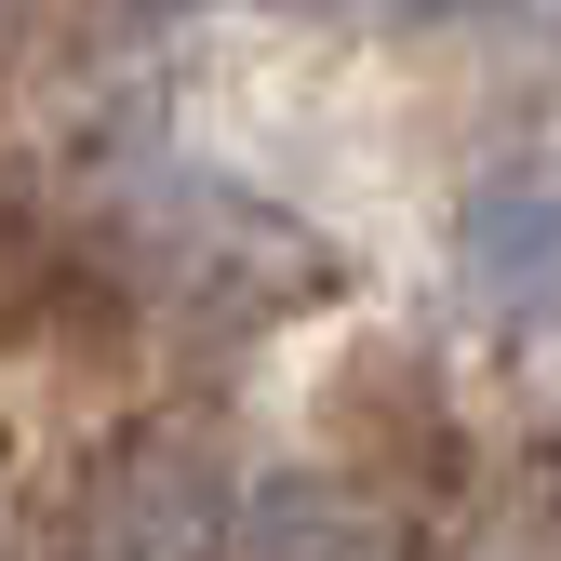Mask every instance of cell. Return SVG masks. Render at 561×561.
Segmentation results:
<instances>
[{"label":"cell","mask_w":561,"mask_h":561,"mask_svg":"<svg viewBox=\"0 0 561 561\" xmlns=\"http://www.w3.org/2000/svg\"><path fill=\"white\" fill-rule=\"evenodd\" d=\"M228 535V468L201 442H121L81 481V522H67V561H215Z\"/></svg>","instance_id":"6da1fadb"},{"label":"cell","mask_w":561,"mask_h":561,"mask_svg":"<svg viewBox=\"0 0 561 561\" xmlns=\"http://www.w3.org/2000/svg\"><path fill=\"white\" fill-rule=\"evenodd\" d=\"M455 295L508 334H561V161H508L455 201Z\"/></svg>","instance_id":"7a4b0ae2"},{"label":"cell","mask_w":561,"mask_h":561,"mask_svg":"<svg viewBox=\"0 0 561 561\" xmlns=\"http://www.w3.org/2000/svg\"><path fill=\"white\" fill-rule=\"evenodd\" d=\"M321 442L362 455L388 481H442L455 468V388L414 334H347L334 375H321Z\"/></svg>","instance_id":"3957f363"},{"label":"cell","mask_w":561,"mask_h":561,"mask_svg":"<svg viewBox=\"0 0 561 561\" xmlns=\"http://www.w3.org/2000/svg\"><path fill=\"white\" fill-rule=\"evenodd\" d=\"M241 561H414V535H401V508L375 495V481L295 468V481H267V495L241 508Z\"/></svg>","instance_id":"277c9868"},{"label":"cell","mask_w":561,"mask_h":561,"mask_svg":"<svg viewBox=\"0 0 561 561\" xmlns=\"http://www.w3.org/2000/svg\"><path fill=\"white\" fill-rule=\"evenodd\" d=\"M455 561H561V442H535V455H508L481 481Z\"/></svg>","instance_id":"5b68a950"},{"label":"cell","mask_w":561,"mask_h":561,"mask_svg":"<svg viewBox=\"0 0 561 561\" xmlns=\"http://www.w3.org/2000/svg\"><path fill=\"white\" fill-rule=\"evenodd\" d=\"M428 27H481V14H508V0H414Z\"/></svg>","instance_id":"8992f818"},{"label":"cell","mask_w":561,"mask_h":561,"mask_svg":"<svg viewBox=\"0 0 561 561\" xmlns=\"http://www.w3.org/2000/svg\"><path fill=\"white\" fill-rule=\"evenodd\" d=\"M134 14H201V0H134Z\"/></svg>","instance_id":"52a82bcc"},{"label":"cell","mask_w":561,"mask_h":561,"mask_svg":"<svg viewBox=\"0 0 561 561\" xmlns=\"http://www.w3.org/2000/svg\"><path fill=\"white\" fill-rule=\"evenodd\" d=\"M14 14H27V0H0V41H14Z\"/></svg>","instance_id":"ba28073f"}]
</instances>
